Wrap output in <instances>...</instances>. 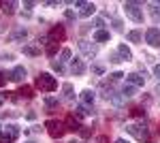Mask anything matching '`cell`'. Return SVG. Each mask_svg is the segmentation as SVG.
Listing matches in <instances>:
<instances>
[{"instance_id":"6da1fadb","label":"cell","mask_w":160,"mask_h":143,"mask_svg":"<svg viewBox=\"0 0 160 143\" xmlns=\"http://www.w3.org/2000/svg\"><path fill=\"white\" fill-rule=\"evenodd\" d=\"M37 88H41L43 92H53L58 88V79L49 73H41L37 77Z\"/></svg>"},{"instance_id":"7a4b0ae2","label":"cell","mask_w":160,"mask_h":143,"mask_svg":"<svg viewBox=\"0 0 160 143\" xmlns=\"http://www.w3.org/2000/svg\"><path fill=\"white\" fill-rule=\"evenodd\" d=\"M124 11L126 15L137 22V24H143V9H141V2H124Z\"/></svg>"},{"instance_id":"3957f363","label":"cell","mask_w":160,"mask_h":143,"mask_svg":"<svg viewBox=\"0 0 160 143\" xmlns=\"http://www.w3.org/2000/svg\"><path fill=\"white\" fill-rule=\"evenodd\" d=\"M45 128H47L51 139H60L62 135H64V130H66L64 122H58V120H47L45 122Z\"/></svg>"},{"instance_id":"277c9868","label":"cell","mask_w":160,"mask_h":143,"mask_svg":"<svg viewBox=\"0 0 160 143\" xmlns=\"http://www.w3.org/2000/svg\"><path fill=\"white\" fill-rule=\"evenodd\" d=\"M126 130L130 132L135 139H139V141H149V128L148 126H143V124H130V126H126Z\"/></svg>"},{"instance_id":"5b68a950","label":"cell","mask_w":160,"mask_h":143,"mask_svg":"<svg viewBox=\"0 0 160 143\" xmlns=\"http://www.w3.org/2000/svg\"><path fill=\"white\" fill-rule=\"evenodd\" d=\"M79 49L83 51V56H88V58H94V56H96V51H98V47H96L92 41H86V38H81V41H79Z\"/></svg>"},{"instance_id":"8992f818","label":"cell","mask_w":160,"mask_h":143,"mask_svg":"<svg viewBox=\"0 0 160 143\" xmlns=\"http://www.w3.org/2000/svg\"><path fill=\"white\" fill-rule=\"evenodd\" d=\"M145 41L152 47H160V30L158 28H149L148 32H145Z\"/></svg>"},{"instance_id":"52a82bcc","label":"cell","mask_w":160,"mask_h":143,"mask_svg":"<svg viewBox=\"0 0 160 143\" xmlns=\"http://www.w3.org/2000/svg\"><path fill=\"white\" fill-rule=\"evenodd\" d=\"M19 126H17V124H7V126H2V135H4V137H9V139H11V141H15V139H17V137H19Z\"/></svg>"},{"instance_id":"ba28073f","label":"cell","mask_w":160,"mask_h":143,"mask_svg":"<svg viewBox=\"0 0 160 143\" xmlns=\"http://www.w3.org/2000/svg\"><path fill=\"white\" fill-rule=\"evenodd\" d=\"M126 84L135 85V88H141V85L145 84V79H143L141 73H130V75H126Z\"/></svg>"},{"instance_id":"9c48e42d","label":"cell","mask_w":160,"mask_h":143,"mask_svg":"<svg viewBox=\"0 0 160 143\" xmlns=\"http://www.w3.org/2000/svg\"><path fill=\"white\" fill-rule=\"evenodd\" d=\"M71 73H73V75H77V77L86 73V64H83V60H81V58L71 60Z\"/></svg>"},{"instance_id":"30bf717a","label":"cell","mask_w":160,"mask_h":143,"mask_svg":"<svg viewBox=\"0 0 160 143\" xmlns=\"http://www.w3.org/2000/svg\"><path fill=\"white\" fill-rule=\"evenodd\" d=\"M64 126H66V130H73V132H79L81 130V122L75 118V115H68L66 122H64Z\"/></svg>"},{"instance_id":"8fae6325","label":"cell","mask_w":160,"mask_h":143,"mask_svg":"<svg viewBox=\"0 0 160 143\" xmlns=\"http://www.w3.org/2000/svg\"><path fill=\"white\" fill-rule=\"evenodd\" d=\"M94 11H96V4L94 2H83L79 7V15L81 17H90V15H94Z\"/></svg>"},{"instance_id":"7c38bea8","label":"cell","mask_w":160,"mask_h":143,"mask_svg":"<svg viewBox=\"0 0 160 143\" xmlns=\"http://www.w3.org/2000/svg\"><path fill=\"white\" fill-rule=\"evenodd\" d=\"M64 36H66V32H64V26L58 24L53 30L49 32V41H64Z\"/></svg>"},{"instance_id":"4fadbf2b","label":"cell","mask_w":160,"mask_h":143,"mask_svg":"<svg viewBox=\"0 0 160 143\" xmlns=\"http://www.w3.org/2000/svg\"><path fill=\"white\" fill-rule=\"evenodd\" d=\"M24 77H26V69L24 66H15V69L11 71V81H15V84H22Z\"/></svg>"},{"instance_id":"5bb4252c","label":"cell","mask_w":160,"mask_h":143,"mask_svg":"<svg viewBox=\"0 0 160 143\" xmlns=\"http://www.w3.org/2000/svg\"><path fill=\"white\" fill-rule=\"evenodd\" d=\"M62 98H64V100H73V98H75L73 84H64V85H62Z\"/></svg>"},{"instance_id":"9a60e30c","label":"cell","mask_w":160,"mask_h":143,"mask_svg":"<svg viewBox=\"0 0 160 143\" xmlns=\"http://www.w3.org/2000/svg\"><path fill=\"white\" fill-rule=\"evenodd\" d=\"M94 98H96V94H94L92 90H83V92H81V105L90 107V105L94 103Z\"/></svg>"},{"instance_id":"2e32d148","label":"cell","mask_w":160,"mask_h":143,"mask_svg":"<svg viewBox=\"0 0 160 143\" xmlns=\"http://www.w3.org/2000/svg\"><path fill=\"white\" fill-rule=\"evenodd\" d=\"M73 115L79 120V118H86V115H92V111H90V107H86V105H77L75 111H73Z\"/></svg>"},{"instance_id":"e0dca14e","label":"cell","mask_w":160,"mask_h":143,"mask_svg":"<svg viewBox=\"0 0 160 143\" xmlns=\"http://www.w3.org/2000/svg\"><path fill=\"white\" fill-rule=\"evenodd\" d=\"M26 36H28V30H26V28H17V30H13V32H11L9 38H11V41H24Z\"/></svg>"},{"instance_id":"ac0fdd59","label":"cell","mask_w":160,"mask_h":143,"mask_svg":"<svg viewBox=\"0 0 160 143\" xmlns=\"http://www.w3.org/2000/svg\"><path fill=\"white\" fill-rule=\"evenodd\" d=\"M118 54H120V58L122 60H126V62H130V60H132V51H130V49L126 47V45H120V47H118Z\"/></svg>"},{"instance_id":"d6986e66","label":"cell","mask_w":160,"mask_h":143,"mask_svg":"<svg viewBox=\"0 0 160 143\" xmlns=\"http://www.w3.org/2000/svg\"><path fill=\"white\" fill-rule=\"evenodd\" d=\"M109 38H111L109 30H96V32H94V41H98V43H105V41H109Z\"/></svg>"},{"instance_id":"ffe728a7","label":"cell","mask_w":160,"mask_h":143,"mask_svg":"<svg viewBox=\"0 0 160 143\" xmlns=\"http://www.w3.org/2000/svg\"><path fill=\"white\" fill-rule=\"evenodd\" d=\"M24 54L34 58V56H38V54H41V47H38V45H24Z\"/></svg>"},{"instance_id":"44dd1931","label":"cell","mask_w":160,"mask_h":143,"mask_svg":"<svg viewBox=\"0 0 160 143\" xmlns=\"http://www.w3.org/2000/svg\"><path fill=\"white\" fill-rule=\"evenodd\" d=\"M15 9H17V2H13V0L2 2V11L7 13V15H13V13H15Z\"/></svg>"},{"instance_id":"7402d4cb","label":"cell","mask_w":160,"mask_h":143,"mask_svg":"<svg viewBox=\"0 0 160 143\" xmlns=\"http://www.w3.org/2000/svg\"><path fill=\"white\" fill-rule=\"evenodd\" d=\"M126 36H128V41H130V43H141V38H143L141 30H130Z\"/></svg>"},{"instance_id":"603a6c76","label":"cell","mask_w":160,"mask_h":143,"mask_svg":"<svg viewBox=\"0 0 160 143\" xmlns=\"http://www.w3.org/2000/svg\"><path fill=\"white\" fill-rule=\"evenodd\" d=\"M135 94H137V88H135V85H128V84H126L122 88V96H124V98H130V96H135Z\"/></svg>"},{"instance_id":"cb8c5ba5","label":"cell","mask_w":160,"mask_h":143,"mask_svg":"<svg viewBox=\"0 0 160 143\" xmlns=\"http://www.w3.org/2000/svg\"><path fill=\"white\" fill-rule=\"evenodd\" d=\"M58 103H60V100H58L56 96H45V107L49 109V111H51V109H56V107H58Z\"/></svg>"},{"instance_id":"d4e9b609","label":"cell","mask_w":160,"mask_h":143,"mask_svg":"<svg viewBox=\"0 0 160 143\" xmlns=\"http://www.w3.org/2000/svg\"><path fill=\"white\" fill-rule=\"evenodd\" d=\"M149 7H152V17H154V22H158L160 19V2H149Z\"/></svg>"},{"instance_id":"484cf974","label":"cell","mask_w":160,"mask_h":143,"mask_svg":"<svg viewBox=\"0 0 160 143\" xmlns=\"http://www.w3.org/2000/svg\"><path fill=\"white\" fill-rule=\"evenodd\" d=\"M124 100H126V98H124V96H122V92H120V94L115 92V94L111 96V103H113L115 107H122V105H124Z\"/></svg>"},{"instance_id":"4316f807","label":"cell","mask_w":160,"mask_h":143,"mask_svg":"<svg viewBox=\"0 0 160 143\" xmlns=\"http://www.w3.org/2000/svg\"><path fill=\"white\" fill-rule=\"evenodd\" d=\"M56 49H58V41H49V43H47V47H45V51H47V56H53V54H56Z\"/></svg>"},{"instance_id":"83f0119b","label":"cell","mask_w":160,"mask_h":143,"mask_svg":"<svg viewBox=\"0 0 160 143\" xmlns=\"http://www.w3.org/2000/svg\"><path fill=\"white\" fill-rule=\"evenodd\" d=\"M51 69L58 73V75H62V73H64V64H62L60 60H53V62H51Z\"/></svg>"},{"instance_id":"f1b7e54d","label":"cell","mask_w":160,"mask_h":143,"mask_svg":"<svg viewBox=\"0 0 160 143\" xmlns=\"http://www.w3.org/2000/svg\"><path fill=\"white\" fill-rule=\"evenodd\" d=\"M17 94H22L24 98H32V96H34V94H32V88H30V85H24V88H22Z\"/></svg>"},{"instance_id":"f546056e","label":"cell","mask_w":160,"mask_h":143,"mask_svg":"<svg viewBox=\"0 0 160 143\" xmlns=\"http://www.w3.org/2000/svg\"><path fill=\"white\" fill-rule=\"evenodd\" d=\"M71 60V49H62L60 51V62L64 64V62H68Z\"/></svg>"},{"instance_id":"4dcf8cb0","label":"cell","mask_w":160,"mask_h":143,"mask_svg":"<svg viewBox=\"0 0 160 143\" xmlns=\"http://www.w3.org/2000/svg\"><path fill=\"white\" fill-rule=\"evenodd\" d=\"M124 77V73H120V71H115V73H111L109 75V79H111V84H115V81H120Z\"/></svg>"},{"instance_id":"1f68e13d","label":"cell","mask_w":160,"mask_h":143,"mask_svg":"<svg viewBox=\"0 0 160 143\" xmlns=\"http://www.w3.org/2000/svg\"><path fill=\"white\" fill-rule=\"evenodd\" d=\"M109 62H113V64H120V62H124V60L120 58V54L115 51V54H111V56H109Z\"/></svg>"},{"instance_id":"d6a6232c","label":"cell","mask_w":160,"mask_h":143,"mask_svg":"<svg viewBox=\"0 0 160 143\" xmlns=\"http://www.w3.org/2000/svg\"><path fill=\"white\" fill-rule=\"evenodd\" d=\"M130 113H132V115H137V118H143V115H145V111H143L141 107H135L132 111H130Z\"/></svg>"},{"instance_id":"836d02e7","label":"cell","mask_w":160,"mask_h":143,"mask_svg":"<svg viewBox=\"0 0 160 143\" xmlns=\"http://www.w3.org/2000/svg\"><path fill=\"white\" fill-rule=\"evenodd\" d=\"M7 79H11V73H0V85L7 84Z\"/></svg>"},{"instance_id":"e575fe53","label":"cell","mask_w":160,"mask_h":143,"mask_svg":"<svg viewBox=\"0 0 160 143\" xmlns=\"http://www.w3.org/2000/svg\"><path fill=\"white\" fill-rule=\"evenodd\" d=\"M64 17H66L68 22H73V19H75V13L71 11V9H66V11H64Z\"/></svg>"},{"instance_id":"d590c367","label":"cell","mask_w":160,"mask_h":143,"mask_svg":"<svg viewBox=\"0 0 160 143\" xmlns=\"http://www.w3.org/2000/svg\"><path fill=\"white\" fill-rule=\"evenodd\" d=\"M90 128H88V126H81V130H79V135H81V137H90Z\"/></svg>"},{"instance_id":"8d00e7d4","label":"cell","mask_w":160,"mask_h":143,"mask_svg":"<svg viewBox=\"0 0 160 143\" xmlns=\"http://www.w3.org/2000/svg\"><path fill=\"white\" fill-rule=\"evenodd\" d=\"M92 73H94V75H102L105 69H102V66H92Z\"/></svg>"},{"instance_id":"74e56055","label":"cell","mask_w":160,"mask_h":143,"mask_svg":"<svg viewBox=\"0 0 160 143\" xmlns=\"http://www.w3.org/2000/svg\"><path fill=\"white\" fill-rule=\"evenodd\" d=\"M113 28H115L118 32H122V22H120V19H113Z\"/></svg>"},{"instance_id":"f35d334b","label":"cell","mask_w":160,"mask_h":143,"mask_svg":"<svg viewBox=\"0 0 160 143\" xmlns=\"http://www.w3.org/2000/svg\"><path fill=\"white\" fill-rule=\"evenodd\" d=\"M9 94H11V92H0V105H2V103L9 98Z\"/></svg>"},{"instance_id":"ab89813d","label":"cell","mask_w":160,"mask_h":143,"mask_svg":"<svg viewBox=\"0 0 160 143\" xmlns=\"http://www.w3.org/2000/svg\"><path fill=\"white\" fill-rule=\"evenodd\" d=\"M0 143H15V141H11L9 137H4V135H0Z\"/></svg>"},{"instance_id":"60d3db41","label":"cell","mask_w":160,"mask_h":143,"mask_svg":"<svg viewBox=\"0 0 160 143\" xmlns=\"http://www.w3.org/2000/svg\"><path fill=\"white\" fill-rule=\"evenodd\" d=\"M96 143H109V139H107V137H105V135H100L98 139H96Z\"/></svg>"},{"instance_id":"b9f144b4","label":"cell","mask_w":160,"mask_h":143,"mask_svg":"<svg viewBox=\"0 0 160 143\" xmlns=\"http://www.w3.org/2000/svg\"><path fill=\"white\" fill-rule=\"evenodd\" d=\"M26 118H28V120H37V113H34V111H28Z\"/></svg>"},{"instance_id":"7bdbcfd3","label":"cell","mask_w":160,"mask_h":143,"mask_svg":"<svg viewBox=\"0 0 160 143\" xmlns=\"http://www.w3.org/2000/svg\"><path fill=\"white\" fill-rule=\"evenodd\" d=\"M0 60H13V54H2Z\"/></svg>"},{"instance_id":"ee69618b","label":"cell","mask_w":160,"mask_h":143,"mask_svg":"<svg viewBox=\"0 0 160 143\" xmlns=\"http://www.w3.org/2000/svg\"><path fill=\"white\" fill-rule=\"evenodd\" d=\"M154 75L160 79V64H156V66H154Z\"/></svg>"},{"instance_id":"f6af8a7d","label":"cell","mask_w":160,"mask_h":143,"mask_svg":"<svg viewBox=\"0 0 160 143\" xmlns=\"http://www.w3.org/2000/svg\"><path fill=\"white\" fill-rule=\"evenodd\" d=\"M115 143H128V141H126V139H118Z\"/></svg>"},{"instance_id":"bcb514c9","label":"cell","mask_w":160,"mask_h":143,"mask_svg":"<svg viewBox=\"0 0 160 143\" xmlns=\"http://www.w3.org/2000/svg\"><path fill=\"white\" fill-rule=\"evenodd\" d=\"M2 32H4V28H2V22H0V34H2Z\"/></svg>"},{"instance_id":"7dc6e473","label":"cell","mask_w":160,"mask_h":143,"mask_svg":"<svg viewBox=\"0 0 160 143\" xmlns=\"http://www.w3.org/2000/svg\"><path fill=\"white\" fill-rule=\"evenodd\" d=\"M156 92H158V94H160V84H158V88H156Z\"/></svg>"},{"instance_id":"c3c4849f","label":"cell","mask_w":160,"mask_h":143,"mask_svg":"<svg viewBox=\"0 0 160 143\" xmlns=\"http://www.w3.org/2000/svg\"><path fill=\"white\" fill-rule=\"evenodd\" d=\"M68 143H79V141H77V139H73V141H68Z\"/></svg>"},{"instance_id":"681fc988","label":"cell","mask_w":160,"mask_h":143,"mask_svg":"<svg viewBox=\"0 0 160 143\" xmlns=\"http://www.w3.org/2000/svg\"><path fill=\"white\" fill-rule=\"evenodd\" d=\"M26 143H34V141H26Z\"/></svg>"}]
</instances>
